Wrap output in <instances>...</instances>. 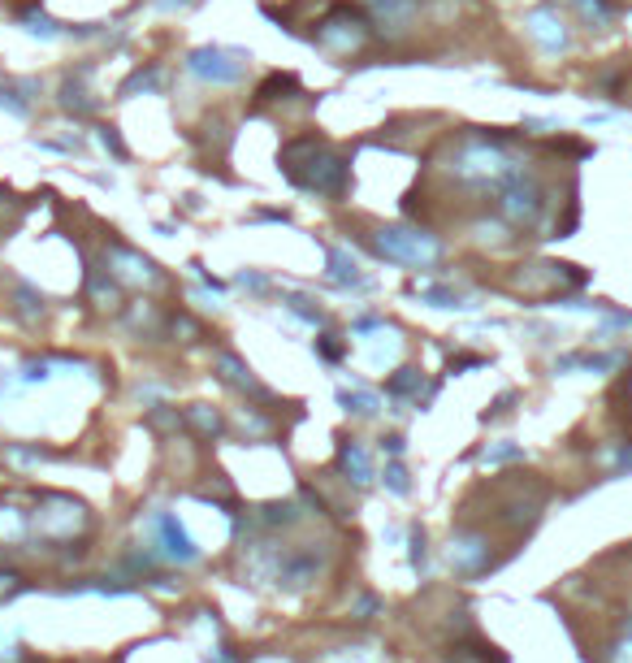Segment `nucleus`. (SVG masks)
<instances>
[{
    "label": "nucleus",
    "mask_w": 632,
    "mask_h": 663,
    "mask_svg": "<svg viewBox=\"0 0 632 663\" xmlns=\"http://www.w3.org/2000/svg\"><path fill=\"white\" fill-rule=\"evenodd\" d=\"M286 91H299V78H295V74H273L269 83L256 91V96H260V100H291Z\"/></svg>",
    "instance_id": "412c9836"
},
{
    "label": "nucleus",
    "mask_w": 632,
    "mask_h": 663,
    "mask_svg": "<svg viewBox=\"0 0 632 663\" xmlns=\"http://www.w3.org/2000/svg\"><path fill=\"white\" fill-rule=\"evenodd\" d=\"M217 373L226 377L230 386H239V390H247V395H260V399H265V386H260L256 377H252V369H247L239 356H230V351H221V356H217Z\"/></svg>",
    "instance_id": "ddd939ff"
},
{
    "label": "nucleus",
    "mask_w": 632,
    "mask_h": 663,
    "mask_svg": "<svg viewBox=\"0 0 632 663\" xmlns=\"http://www.w3.org/2000/svg\"><path fill=\"white\" fill-rule=\"evenodd\" d=\"M187 421L195 425V434H200V438H217L221 434V416L208 408V403H195V408L187 412Z\"/></svg>",
    "instance_id": "f3484780"
},
{
    "label": "nucleus",
    "mask_w": 632,
    "mask_h": 663,
    "mask_svg": "<svg viewBox=\"0 0 632 663\" xmlns=\"http://www.w3.org/2000/svg\"><path fill=\"white\" fill-rule=\"evenodd\" d=\"M568 5L581 9V18H585L589 26H607V22L615 18V9L607 5V0H568Z\"/></svg>",
    "instance_id": "aec40b11"
},
{
    "label": "nucleus",
    "mask_w": 632,
    "mask_h": 663,
    "mask_svg": "<svg viewBox=\"0 0 632 663\" xmlns=\"http://www.w3.org/2000/svg\"><path fill=\"white\" fill-rule=\"evenodd\" d=\"M316 347H321L325 360H338L342 356V343H334V334H321V338H316Z\"/></svg>",
    "instance_id": "7c9ffc66"
},
{
    "label": "nucleus",
    "mask_w": 632,
    "mask_h": 663,
    "mask_svg": "<svg viewBox=\"0 0 632 663\" xmlns=\"http://www.w3.org/2000/svg\"><path fill=\"white\" fill-rule=\"evenodd\" d=\"M338 403L351 416H377V408H381V399L373 395V390H338Z\"/></svg>",
    "instance_id": "dca6fc26"
},
{
    "label": "nucleus",
    "mask_w": 632,
    "mask_h": 663,
    "mask_svg": "<svg viewBox=\"0 0 632 663\" xmlns=\"http://www.w3.org/2000/svg\"><path fill=\"white\" fill-rule=\"evenodd\" d=\"M338 468L347 473V481H355V486H368V481H373V460H368L364 442H355V438H347L338 447Z\"/></svg>",
    "instance_id": "f8f14e48"
},
{
    "label": "nucleus",
    "mask_w": 632,
    "mask_h": 663,
    "mask_svg": "<svg viewBox=\"0 0 632 663\" xmlns=\"http://www.w3.org/2000/svg\"><path fill=\"white\" fill-rule=\"evenodd\" d=\"M386 390H390L394 403H403V399H416V403H420V390H425V373H420V369H399V373L390 377ZM425 395H433V386L425 390Z\"/></svg>",
    "instance_id": "4468645a"
},
{
    "label": "nucleus",
    "mask_w": 632,
    "mask_h": 663,
    "mask_svg": "<svg viewBox=\"0 0 632 663\" xmlns=\"http://www.w3.org/2000/svg\"><path fill=\"white\" fill-rule=\"evenodd\" d=\"M381 451H386L390 460H399V455L407 451V438H403V434H390V438H381Z\"/></svg>",
    "instance_id": "c756f323"
},
{
    "label": "nucleus",
    "mask_w": 632,
    "mask_h": 663,
    "mask_svg": "<svg viewBox=\"0 0 632 663\" xmlns=\"http://www.w3.org/2000/svg\"><path fill=\"white\" fill-rule=\"evenodd\" d=\"M446 559H451V568L464 572V577H481V572L494 564V559H490V538H485L481 529H459L451 538Z\"/></svg>",
    "instance_id": "1a4fd4ad"
},
{
    "label": "nucleus",
    "mask_w": 632,
    "mask_h": 663,
    "mask_svg": "<svg viewBox=\"0 0 632 663\" xmlns=\"http://www.w3.org/2000/svg\"><path fill=\"white\" fill-rule=\"evenodd\" d=\"M386 486H390L394 494H407V490H412V481H407V468H403L399 460L386 464Z\"/></svg>",
    "instance_id": "a878e982"
},
{
    "label": "nucleus",
    "mask_w": 632,
    "mask_h": 663,
    "mask_svg": "<svg viewBox=\"0 0 632 663\" xmlns=\"http://www.w3.org/2000/svg\"><path fill=\"white\" fill-rule=\"evenodd\" d=\"M407 546H412V568L425 572L429 564V551H425V529H412V538H407Z\"/></svg>",
    "instance_id": "bb28decb"
},
{
    "label": "nucleus",
    "mask_w": 632,
    "mask_h": 663,
    "mask_svg": "<svg viewBox=\"0 0 632 663\" xmlns=\"http://www.w3.org/2000/svg\"><path fill=\"white\" fill-rule=\"evenodd\" d=\"M329 278H334L338 286H364L360 269H355V260L342 252V247H329Z\"/></svg>",
    "instance_id": "2eb2a0df"
},
{
    "label": "nucleus",
    "mask_w": 632,
    "mask_h": 663,
    "mask_svg": "<svg viewBox=\"0 0 632 663\" xmlns=\"http://www.w3.org/2000/svg\"><path fill=\"white\" fill-rule=\"evenodd\" d=\"M377 611H381V603H377V598H373V594H364V598H360V603H355V607H351V616H355V620H373V616H377Z\"/></svg>",
    "instance_id": "c85d7f7f"
},
{
    "label": "nucleus",
    "mask_w": 632,
    "mask_h": 663,
    "mask_svg": "<svg viewBox=\"0 0 632 663\" xmlns=\"http://www.w3.org/2000/svg\"><path fill=\"white\" fill-rule=\"evenodd\" d=\"M312 39L325 52H334V57H351V52H360L364 39H368V18L360 9H351V5H334L321 22H316Z\"/></svg>",
    "instance_id": "39448f33"
},
{
    "label": "nucleus",
    "mask_w": 632,
    "mask_h": 663,
    "mask_svg": "<svg viewBox=\"0 0 632 663\" xmlns=\"http://www.w3.org/2000/svg\"><path fill=\"white\" fill-rule=\"evenodd\" d=\"M143 529L156 538V551H161L165 559H174V564H200L204 559V551L195 546V538L187 529H182V520L174 516V512H148V520H143Z\"/></svg>",
    "instance_id": "0eeeda50"
},
{
    "label": "nucleus",
    "mask_w": 632,
    "mask_h": 663,
    "mask_svg": "<svg viewBox=\"0 0 632 663\" xmlns=\"http://www.w3.org/2000/svg\"><path fill=\"white\" fill-rule=\"evenodd\" d=\"M26 529H31V520H26L18 507H0V538H5V542H22Z\"/></svg>",
    "instance_id": "a211bd4d"
},
{
    "label": "nucleus",
    "mask_w": 632,
    "mask_h": 663,
    "mask_svg": "<svg viewBox=\"0 0 632 663\" xmlns=\"http://www.w3.org/2000/svg\"><path fill=\"white\" fill-rule=\"evenodd\" d=\"M286 308H291L299 321H308V325H321V321H325V312L316 308L308 295H286Z\"/></svg>",
    "instance_id": "5701e85b"
},
{
    "label": "nucleus",
    "mask_w": 632,
    "mask_h": 663,
    "mask_svg": "<svg viewBox=\"0 0 632 663\" xmlns=\"http://www.w3.org/2000/svg\"><path fill=\"white\" fill-rule=\"evenodd\" d=\"M546 208H550L546 187L529 174V169L516 174L503 191H498V217H503L507 226H516V230H533L537 221L546 217Z\"/></svg>",
    "instance_id": "20e7f679"
},
{
    "label": "nucleus",
    "mask_w": 632,
    "mask_h": 663,
    "mask_svg": "<svg viewBox=\"0 0 632 663\" xmlns=\"http://www.w3.org/2000/svg\"><path fill=\"white\" fill-rule=\"evenodd\" d=\"M524 169H529V165H524L503 139L468 135V139L455 143L446 174H451L459 187H468V191H503L511 178L524 174Z\"/></svg>",
    "instance_id": "f257e3e1"
},
{
    "label": "nucleus",
    "mask_w": 632,
    "mask_h": 663,
    "mask_svg": "<svg viewBox=\"0 0 632 663\" xmlns=\"http://www.w3.org/2000/svg\"><path fill=\"white\" fill-rule=\"evenodd\" d=\"M485 464H507V460H524V447H516V442H498V447H485L481 455Z\"/></svg>",
    "instance_id": "b1692460"
},
{
    "label": "nucleus",
    "mask_w": 632,
    "mask_h": 663,
    "mask_svg": "<svg viewBox=\"0 0 632 663\" xmlns=\"http://www.w3.org/2000/svg\"><path fill=\"white\" fill-rule=\"evenodd\" d=\"M373 247L394 265H412V269H425L438 260V243L420 230H403V226H381L373 234Z\"/></svg>",
    "instance_id": "423d86ee"
},
{
    "label": "nucleus",
    "mask_w": 632,
    "mask_h": 663,
    "mask_svg": "<svg viewBox=\"0 0 632 663\" xmlns=\"http://www.w3.org/2000/svg\"><path fill=\"white\" fill-rule=\"evenodd\" d=\"M325 663H377V659H373V646H342Z\"/></svg>",
    "instance_id": "393cba45"
},
{
    "label": "nucleus",
    "mask_w": 632,
    "mask_h": 663,
    "mask_svg": "<svg viewBox=\"0 0 632 663\" xmlns=\"http://www.w3.org/2000/svg\"><path fill=\"white\" fill-rule=\"evenodd\" d=\"M187 70L195 78H204V83H239L247 61L239 57V52H226V48H195Z\"/></svg>",
    "instance_id": "6e6552de"
},
{
    "label": "nucleus",
    "mask_w": 632,
    "mask_h": 663,
    "mask_svg": "<svg viewBox=\"0 0 632 663\" xmlns=\"http://www.w3.org/2000/svg\"><path fill=\"white\" fill-rule=\"evenodd\" d=\"M524 26H529V35L542 44L546 52H559V48H568V31H563V18L559 13H550V9H537L524 18Z\"/></svg>",
    "instance_id": "9b49d317"
},
{
    "label": "nucleus",
    "mask_w": 632,
    "mask_h": 663,
    "mask_svg": "<svg viewBox=\"0 0 632 663\" xmlns=\"http://www.w3.org/2000/svg\"><path fill=\"white\" fill-rule=\"evenodd\" d=\"M282 169H286V178L295 182V187H304V191H321V195H347V161L329 148L325 139H316V135H295L291 143L282 148Z\"/></svg>",
    "instance_id": "f03ea898"
},
{
    "label": "nucleus",
    "mask_w": 632,
    "mask_h": 663,
    "mask_svg": "<svg viewBox=\"0 0 632 663\" xmlns=\"http://www.w3.org/2000/svg\"><path fill=\"white\" fill-rule=\"evenodd\" d=\"M628 395H632V377H628Z\"/></svg>",
    "instance_id": "2f4dec72"
},
{
    "label": "nucleus",
    "mask_w": 632,
    "mask_h": 663,
    "mask_svg": "<svg viewBox=\"0 0 632 663\" xmlns=\"http://www.w3.org/2000/svg\"><path fill=\"white\" fill-rule=\"evenodd\" d=\"M420 299H429L433 308H472L464 295L451 291V286H420Z\"/></svg>",
    "instance_id": "6ab92c4d"
},
{
    "label": "nucleus",
    "mask_w": 632,
    "mask_h": 663,
    "mask_svg": "<svg viewBox=\"0 0 632 663\" xmlns=\"http://www.w3.org/2000/svg\"><path fill=\"white\" fill-rule=\"evenodd\" d=\"M35 533L44 542H74L78 533H87L91 525V512L83 499H74V494H44L31 516Z\"/></svg>",
    "instance_id": "7ed1b4c3"
},
{
    "label": "nucleus",
    "mask_w": 632,
    "mask_h": 663,
    "mask_svg": "<svg viewBox=\"0 0 632 663\" xmlns=\"http://www.w3.org/2000/svg\"><path fill=\"white\" fill-rule=\"evenodd\" d=\"M607 663H632V620L615 633V642L607 646Z\"/></svg>",
    "instance_id": "4be33fe9"
},
{
    "label": "nucleus",
    "mask_w": 632,
    "mask_h": 663,
    "mask_svg": "<svg viewBox=\"0 0 632 663\" xmlns=\"http://www.w3.org/2000/svg\"><path fill=\"white\" fill-rule=\"evenodd\" d=\"M22 590H26V585H22L18 572H9V568L0 572V603H9V598H13V594H22Z\"/></svg>",
    "instance_id": "cd10ccee"
},
{
    "label": "nucleus",
    "mask_w": 632,
    "mask_h": 663,
    "mask_svg": "<svg viewBox=\"0 0 632 663\" xmlns=\"http://www.w3.org/2000/svg\"><path fill=\"white\" fill-rule=\"evenodd\" d=\"M104 260H109L113 278H122V282H135V286H156V282H161V273H156L152 260L139 256V252H130V247H122V243H113L109 252H104Z\"/></svg>",
    "instance_id": "9d476101"
}]
</instances>
